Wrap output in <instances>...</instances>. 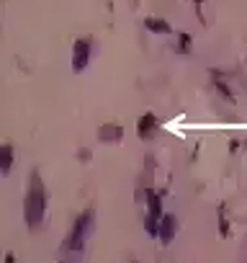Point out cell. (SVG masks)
Returning a JSON list of instances; mask_svg holds the SVG:
<instances>
[{
	"instance_id": "1",
	"label": "cell",
	"mask_w": 247,
	"mask_h": 263,
	"mask_svg": "<svg viewBox=\"0 0 247 263\" xmlns=\"http://www.w3.org/2000/svg\"><path fill=\"white\" fill-rule=\"evenodd\" d=\"M41 214H44V188L41 183L34 178L31 191H29V199H26V222L31 227H36L41 222Z\"/></svg>"
},
{
	"instance_id": "2",
	"label": "cell",
	"mask_w": 247,
	"mask_h": 263,
	"mask_svg": "<svg viewBox=\"0 0 247 263\" xmlns=\"http://www.w3.org/2000/svg\"><path fill=\"white\" fill-rule=\"evenodd\" d=\"M91 230H93V212H85L77 222H75V230H72L70 240H67V248H70V250H80Z\"/></svg>"
},
{
	"instance_id": "3",
	"label": "cell",
	"mask_w": 247,
	"mask_h": 263,
	"mask_svg": "<svg viewBox=\"0 0 247 263\" xmlns=\"http://www.w3.org/2000/svg\"><path fill=\"white\" fill-rule=\"evenodd\" d=\"M88 52H91V44H88V41H77V44H75V62H72L75 70H83V68H85Z\"/></svg>"
},
{
	"instance_id": "4",
	"label": "cell",
	"mask_w": 247,
	"mask_h": 263,
	"mask_svg": "<svg viewBox=\"0 0 247 263\" xmlns=\"http://www.w3.org/2000/svg\"><path fill=\"white\" fill-rule=\"evenodd\" d=\"M173 232H175V219H173V217H165L162 225H160V237H162V243H170V240H173Z\"/></svg>"
},
{
	"instance_id": "5",
	"label": "cell",
	"mask_w": 247,
	"mask_h": 263,
	"mask_svg": "<svg viewBox=\"0 0 247 263\" xmlns=\"http://www.w3.org/2000/svg\"><path fill=\"white\" fill-rule=\"evenodd\" d=\"M144 24H147V29H149V31H157V34H170V26L165 24V21H157V18H147Z\"/></svg>"
},
{
	"instance_id": "6",
	"label": "cell",
	"mask_w": 247,
	"mask_h": 263,
	"mask_svg": "<svg viewBox=\"0 0 247 263\" xmlns=\"http://www.w3.org/2000/svg\"><path fill=\"white\" fill-rule=\"evenodd\" d=\"M152 126H154V116H152V114H147V116H142V119H139L137 132L144 137V135H149V132H152Z\"/></svg>"
},
{
	"instance_id": "7",
	"label": "cell",
	"mask_w": 247,
	"mask_h": 263,
	"mask_svg": "<svg viewBox=\"0 0 247 263\" xmlns=\"http://www.w3.org/2000/svg\"><path fill=\"white\" fill-rule=\"evenodd\" d=\"M11 158H13V150L6 145V147H3V173H8V168H11Z\"/></svg>"
},
{
	"instance_id": "8",
	"label": "cell",
	"mask_w": 247,
	"mask_h": 263,
	"mask_svg": "<svg viewBox=\"0 0 247 263\" xmlns=\"http://www.w3.org/2000/svg\"><path fill=\"white\" fill-rule=\"evenodd\" d=\"M101 137H121V129H116V126H106V129H101Z\"/></svg>"
},
{
	"instance_id": "9",
	"label": "cell",
	"mask_w": 247,
	"mask_h": 263,
	"mask_svg": "<svg viewBox=\"0 0 247 263\" xmlns=\"http://www.w3.org/2000/svg\"><path fill=\"white\" fill-rule=\"evenodd\" d=\"M188 44H191V41H188V36L183 34V39H181V47H183V49H188Z\"/></svg>"
}]
</instances>
